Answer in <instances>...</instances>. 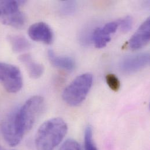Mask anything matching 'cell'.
<instances>
[{
    "label": "cell",
    "mask_w": 150,
    "mask_h": 150,
    "mask_svg": "<svg viewBox=\"0 0 150 150\" xmlns=\"http://www.w3.org/2000/svg\"><path fill=\"white\" fill-rule=\"evenodd\" d=\"M119 27L123 33H127L132 28L133 19L132 16H127L117 21Z\"/></svg>",
    "instance_id": "17"
},
{
    "label": "cell",
    "mask_w": 150,
    "mask_h": 150,
    "mask_svg": "<svg viewBox=\"0 0 150 150\" xmlns=\"http://www.w3.org/2000/svg\"><path fill=\"white\" fill-rule=\"evenodd\" d=\"M150 39V18H148L129 40V47L133 50H139L146 46Z\"/></svg>",
    "instance_id": "10"
},
{
    "label": "cell",
    "mask_w": 150,
    "mask_h": 150,
    "mask_svg": "<svg viewBox=\"0 0 150 150\" xmlns=\"http://www.w3.org/2000/svg\"><path fill=\"white\" fill-rule=\"evenodd\" d=\"M25 2V1H0V22L15 28H22L26 19L19 8Z\"/></svg>",
    "instance_id": "4"
},
{
    "label": "cell",
    "mask_w": 150,
    "mask_h": 150,
    "mask_svg": "<svg viewBox=\"0 0 150 150\" xmlns=\"http://www.w3.org/2000/svg\"><path fill=\"white\" fill-rule=\"evenodd\" d=\"M93 82L92 75L89 73L78 76L64 89L62 97L70 106L80 105L86 98Z\"/></svg>",
    "instance_id": "3"
},
{
    "label": "cell",
    "mask_w": 150,
    "mask_h": 150,
    "mask_svg": "<svg viewBox=\"0 0 150 150\" xmlns=\"http://www.w3.org/2000/svg\"><path fill=\"white\" fill-rule=\"evenodd\" d=\"M59 150H81L79 144L74 139L66 140L60 146Z\"/></svg>",
    "instance_id": "18"
},
{
    "label": "cell",
    "mask_w": 150,
    "mask_h": 150,
    "mask_svg": "<svg viewBox=\"0 0 150 150\" xmlns=\"http://www.w3.org/2000/svg\"><path fill=\"white\" fill-rule=\"evenodd\" d=\"M150 54L139 53L127 56L120 63V69L122 72L127 74L136 73L144 69L149 64Z\"/></svg>",
    "instance_id": "7"
},
{
    "label": "cell",
    "mask_w": 150,
    "mask_h": 150,
    "mask_svg": "<svg viewBox=\"0 0 150 150\" xmlns=\"http://www.w3.org/2000/svg\"><path fill=\"white\" fill-rule=\"evenodd\" d=\"M16 112V110H13L6 115L2 120L0 125L4 139L11 147L18 145L25 135L17 123Z\"/></svg>",
    "instance_id": "6"
},
{
    "label": "cell",
    "mask_w": 150,
    "mask_h": 150,
    "mask_svg": "<svg viewBox=\"0 0 150 150\" xmlns=\"http://www.w3.org/2000/svg\"><path fill=\"white\" fill-rule=\"evenodd\" d=\"M67 130V125L62 118H52L45 122L35 136L36 150H54L63 141Z\"/></svg>",
    "instance_id": "1"
},
{
    "label": "cell",
    "mask_w": 150,
    "mask_h": 150,
    "mask_svg": "<svg viewBox=\"0 0 150 150\" xmlns=\"http://www.w3.org/2000/svg\"><path fill=\"white\" fill-rule=\"evenodd\" d=\"M47 56L51 64L55 67L67 71H72L75 67V62L73 59L58 56L53 50H48Z\"/></svg>",
    "instance_id": "12"
},
{
    "label": "cell",
    "mask_w": 150,
    "mask_h": 150,
    "mask_svg": "<svg viewBox=\"0 0 150 150\" xmlns=\"http://www.w3.org/2000/svg\"><path fill=\"white\" fill-rule=\"evenodd\" d=\"M76 4L74 1H64L61 2L60 11L64 15H71L75 13Z\"/></svg>",
    "instance_id": "15"
},
{
    "label": "cell",
    "mask_w": 150,
    "mask_h": 150,
    "mask_svg": "<svg viewBox=\"0 0 150 150\" xmlns=\"http://www.w3.org/2000/svg\"><path fill=\"white\" fill-rule=\"evenodd\" d=\"M0 150H4L2 149V148L1 146H0Z\"/></svg>",
    "instance_id": "19"
},
{
    "label": "cell",
    "mask_w": 150,
    "mask_h": 150,
    "mask_svg": "<svg viewBox=\"0 0 150 150\" xmlns=\"http://www.w3.org/2000/svg\"><path fill=\"white\" fill-rule=\"evenodd\" d=\"M106 83L109 87L113 91L117 92L120 88V82L116 75L113 74H108L105 77Z\"/></svg>",
    "instance_id": "16"
},
{
    "label": "cell",
    "mask_w": 150,
    "mask_h": 150,
    "mask_svg": "<svg viewBox=\"0 0 150 150\" xmlns=\"http://www.w3.org/2000/svg\"><path fill=\"white\" fill-rule=\"evenodd\" d=\"M28 33L30 38L35 42L50 45L53 41L54 35L51 28L43 22L32 25L29 28Z\"/></svg>",
    "instance_id": "8"
},
{
    "label": "cell",
    "mask_w": 150,
    "mask_h": 150,
    "mask_svg": "<svg viewBox=\"0 0 150 150\" xmlns=\"http://www.w3.org/2000/svg\"><path fill=\"white\" fill-rule=\"evenodd\" d=\"M84 147L85 150H98L93 142L92 129L90 126H87L85 130Z\"/></svg>",
    "instance_id": "14"
},
{
    "label": "cell",
    "mask_w": 150,
    "mask_h": 150,
    "mask_svg": "<svg viewBox=\"0 0 150 150\" xmlns=\"http://www.w3.org/2000/svg\"><path fill=\"white\" fill-rule=\"evenodd\" d=\"M7 40L13 52L16 53L26 52L32 47L28 40L21 35H9L7 36Z\"/></svg>",
    "instance_id": "13"
},
{
    "label": "cell",
    "mask_w": 150,
    "mask_h": 150,
    "mask_svg": "<svg viewBox=\"0 0 150 150\" xmlns=\"http://www.w3.org/2000/svg\"><path fill=\"white\" fill-rule=\"evenodd\" d=\"M117 28L118 25L114 21L95 29L92 35V39L95 47L98 49L106 47L111 40V35L116 32Z\"/></svg>",
    "instance_id": "9"
},
{
    "label": "cell",
    "mask_w": 150,
    "mask_h": 150,
    "mask_svg": "<svg viewBox=\"0 0 150 150\" xmlns=\"http://www.w3.org/2000/svg\"><path fill=\"white\" fill-rule=\"evenodd\" d=\"M45 107L44 98L41 96L36 95L28 99L19 109L16 110V122L24 134L32 129L43 113Z\"/></svg>",
    "instance_id": "2"
},
{
    "label": "cell",
    "mask_w": 150,
    "mask_h": 150,
    "mask_svg": "<svg viewBox=\"0 0 150 150\" xmlns=\"http://www.w3.org/2000/svg\"><path fill=\"white\" fill-rule=\"evenodd\" d=\"M0 83L9 93H16L23 86V78L16 66L0 62Z\"/></svg>",
    "instance_id": "5"
},
{
    "label": "cell",
    "mask_w": 150,
    "mask_h": 150,
    "mask_svg": "<svg viewBox=\"0 0 150 150\" xmlns=\"http://www.w3.org/2000/svg\"><path fill=\"white\" fill-rule=\"evenodd\" d=\"M19 60L25 66L29 76L33 79H38L43 75L44 67L42 64L34 61L32 56L28 53L22 54L19 57Z\"/></svg>",
    "instance_id": "11"
}]
</instances>
